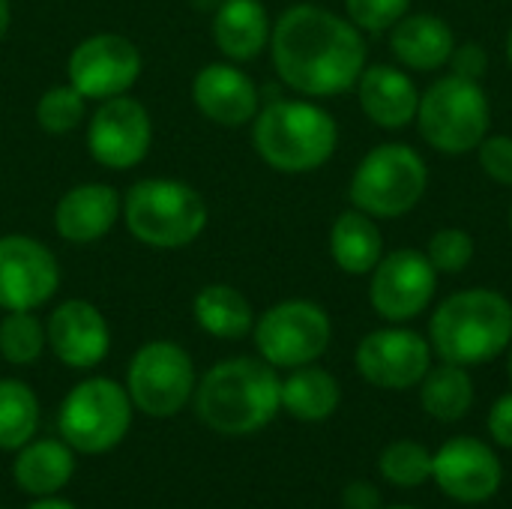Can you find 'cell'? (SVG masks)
<instances>
[{
    "label": "cell",
    "instance_id": "5",
    "mask_svg": "<svg viewBox=\"0 0 512 509\" xmlns=\"http://www.w3.org/2000/svg\"><path fill=\"white\" fill-rule=\"evenodd\" d=\"M129 234L150 249H183L207 228V201L183 180L147 177L123 195Z\"/></svg>",
    "mask_w": 512,
    "mask_h": 509
},
{
    "label": "cell",
    "instance_id": "26",
    "mask_svg": "<svg viewBox=\"0 0 512 509\" xmlns=\"http://www.w3.org/2000/svg\"><path fill=\"white\" fill-rule=\"evenodd\" d=\"M342 402L339 381L318 366H300L282 381V411H288L300 423L327 420Z\"/></svg>",
    "mask_w": 512,
    "mask_h": 509
},
{
    "label": "cell",
    "instance_id": "25",
    "mask_svg": "<svg viewBox=\"0 0 512 509\" xmlns=\"http://www.w3.org/2000/svg\"><path fill=\"white\" fill-rule=\"evenodd\" d=\"M192 315L198 321V327L216 339H243L252 333L255 327V309L246 300L243 291H237L234 285H204L195 300H192Z\"/></svg>",
    "mask_w": 512,
    "mask_h": 509
},
{
    "label": "cell",
    "instance_id": "32",
    "mask_svg": "<svg viewBox=\"0 0 512 509\" xmlns=\"http://www.w3.org/2000/svg\"><path fill=\"white\" fill-rule=\"evenodd\" d=\"M426 258L432 261L438 276H459L474 261V237L465 228H441L432 234Z\"/></svg>",
    "mask_w": 512,
    "mask_h": 509
},
{
    "label": "cell",
    "instance_id": "17",
    "mask_svg": "<svg viewBox=\"0 0 512 509\" xmlns=\"http://www.w3.org/2000/svg\"><path fill=\"white\" fill-rule=\"evenodd\" d=\"M45 336L54 357L69 369H93L111 348L108 321L90 300L60 303L48 318Z\"/></svg>",
    "mask_w": 512,
    "mask_h": 509
},
{
    "label": "cell",
    "instance_id": "31",
    "mask_svg": "<svg viewBox=\"0 0 512 509\" xmlns=\"http://www.w3.org/2000/svg\"><path fill=\"white\" fill-rule=\"evenodd\" d=\"M87 117V99L72 84L48 87L36 102V123L48 135H66Z\"/></svg>",
    "mask_w": 512,
    "mask_h": 509
},
{
    "label": "cell",
    "instance_id": "24",
    "mask_svg": "<svg viewBox=\"0 0 512 509\" xmlns=\"http://www.w3.org/2000/svg\"><path fill=\"white\" fill-rule=\"evenodd\" d=\"M75 471V459L66 441H27L15 456V483L27 495L48 498L60 492Z\"/></svg>",
    "mask_w": 512,
    "mask_h": 509
},
{
    "label": "cell",
    "instance_id": "21",
    "mask_svg": "<svg viewBox=\"0 0 512 509\" xmlns=\"http://www.w3.org/2000/svg\"><path fill=\"white\" fill-rule=\"evenodd\" d=\"M390 48L405 69L438 72L450 63V54L456 48V33L441 15L414 12L390 27Z\"/></svg>",
    "mask_w": 512,
    "mask_h": 509
},
{
    "label": "cell",
    "instance_id": "41",
    "mask_svg": "<svg viewBox=\"0 0 512 509\" xmlns=\"http://www.w3.org/2000/svg\"><path fill=\"white\" fill-rule=\"evenodd\" d=\"M507 63L512 66V30H510V36H507Z\"/></svg>",
    "mask_w": 512,
    "mask_h": 509
},
{
    "label": "cell",
    "instance_id": "42",
    "mask_svg": "<svg viewBox=\"0 0 512 509\" xmlns=\"http://www.w3.org/2000/svg\"><path fill=\"white\" fill-rule=\"evenodd\" d=\"M507 351H510V363H507V366H510V381H512V342H510V348H507Z\"/></svg>",
    "mask_w": 512,
    "mask_h": 509
},
{
    "label": "cell",
    "instance_id": "29",
    "mask_svg": "<svg viewBox=\"0 0 512 509\" xmlns=\"http://www.w3.org/2000/svg\"><path fill=\"white\" fill-rule=\"evenodd\" d=\"M48 345L45 327L33 312H6L0 321V357L12 366H30Z\"/></svg>",
    "mask_w": 512,
    "mask_h": 509
},
{
    "label": "cell",
    "instance_id": "2",
    "mask_svg": "<svg viewBox=\"0 0 512 509\" xmlns=\"http://www.w3.org/2000/svg\"><path fill=\"white\" fill-rule=\"evenodd\" d=\"M195 411L201 423L219 435H252L282 411V381L264 360H222L201 378Z\"/></svg>",
    "mask_w": 512,
    "mask_h": 509
},
{
    "label": "cell",
    "instance_id": "38",
    "mask_svg": "<svg viewBox=\"0 0 512 509\" xmlns=\"http://www.w3.org/2000/svg\"><path fill=\"white\" fill-rule=\"evenodd\" d=\"M27 509H75L69 501H60V498H39L33 501Z\"/></svg>",
    "mask_w": 512,
    "mask_h": 509
},
{
    "label": "cell",
    "instance_id": "14",
    "mask_svg": "<svg viewBox=\"0 0 512 509\" xmlns=\"http://www.w3.org/2000/svg\"><path fill=\"white\" fill-rule=\"evenodd\" d=\"M357 372L381 390H411L432 369V345L408 327L372 330L360 339L354 354Z\"/></svg>",
    "mask_w": 512,
    "mask_h": 509
},
{
    "label": "cell",
    "instance_id": "28",
    "mask_svg": "<svg viewBox=\"0 0 512 509\" xmlns=\"http://www.w3.org/2000/svg\"><path fill=\"white\" fill-rule=\"evenodd\" d=\"M39 426L36 393L15 378L0 381V450H21Z\"/></svg>",
    "mask_w": 512,
    "mask_h": 509
},
{
    "label": "cell",
    "instance_id": "12",
    "mask_svg": "<svg viewBox=\"0 0 512 509\" xmlns=\"http://www.w3.org/2000/svg\"><path fill=\"white\" fill-rule=\"evenodd\" d=\"M141 51L120 33H93L81 39L69 60L66 78L84 99H114L129 93L141 75Z\"/></svg>",
    "mask_w": 512,
    "mask_h": 509
},
{
    "label": "cell",
    "instance_id": "20",
    "mask_svg": "<svg viewBox=\"0 0 512 509\" xmlns=\"http://www.w3.org/2000/svg\"><path fill=\"white\" fill-rule=\"evenodd\" d=\"M120 192L108 183H81L63 192L54 207V228L66 243L87 246L102 240L120 219Z\"/></svg>",
    "mask_w": 512,
    "mask_h": 509
},
{
    "label": "cell",
    "instance_id": "33",
    "mask_svg": "<svg viewBox=\"0 0 512 509\" xmlns=\"http://www.w3.org/2000/svg\"><path fill=\"white\" fill-rule=\"evenodd\" d=\"M348 18L363 33H387L411 9V0H345Z\"/></svg>",
    "mask_w": 512,
    "mask_h": 509
},
{
    "label": "cell",
    "instance_id": "10",
    "mask_svg": "<svg viewBox=\"0 0 512 509\" xmlns=\"http://www.w3.org/2000/svg\"><path fill=\"white\" fill-rule=\"evenodd\" d=\"M195 390L192 357L168 339L147 342L135 351L126 375V393L147 417H174Z\"/></svg>",
    "mask_w": 512,
    "mask_h": 509
},
{
    "label": "cell",
    "instance_id": "30",
    "mask_svg": "<svg viewBox=\"0 0 512 509\" xmlns=\"http://www.w3.org/2000/svg\"><path fill=\"white\" fill-rule=\"evenodd\" d=\"M378 471L399 489H417L432 480V453L420 441H393L378 459Z\"/></svg>",
    "mask_w": 512,
    "mask_h": 509
},
{
    "label": "cell",
    "instance_id": "36",
    "mask_svg": "<svg viewBox=\"0 0 512 509\" xmlns=\"http://www.w3.org/2000/svg\"><path fill=\"white\" fill-rule=\"evenodd\" d=\"M489 435L498 447L512 450V393H504L489 411Z\"/></svg>",
    "mask_w": 512,
    "mask_h": 509
},
{
    "label": "cell",
    "instance_id": "40",
    "mask_svg": "<svg viewBox=\"0 0 512 509\" xmlns=\"http://www.w3.org/2000/svg\"><path fill=\"white\" fill-rule=\"evenodd\" d=\"M198 9H207V12H216V6L222 3V0H192Z\"/></svg>",
    "mask_w": 512,
    "mask_h": 509
},
{
    "label": "cell",
    "instance_id": "8",
    "mask_svg": "<svg viewBox=\"0 0 512 509\" xmlns=\"http://www.w3.org/2000/svg\"><path fill=\"white\" fill-rule=\"evenodd\" d=\"M63 441L87 456L114 450L132 423V399L111 378H87L72 387L60 405Z\"/></svg>",
    "mask_w": 512,
    "mask_h": 509
},
{
    "label": "cell",
    "instance_id": "15",
    "mask_svg": "<svg viewBox=\"0 0 512 509\" xmlns=\"http://www.w3.org/2000/svg\"><path fill=\"white\" fill-rule=\"evenodd\" d=\"M60 288L54 252L27 234L0 237V309L36 312Z\"/></svg>",
    "mask_w": 512,
    "mask_h": 509
},
{
    "label": "cell",
    "instance_id": "19",
    "mask_svg": "<svg viewBox=\"0 0 512 509\" xmlns=\"http://www.w3.org/2000/svg\"><path fill=\"white\" fill-rule=\"evenodd\" d=\"M357 99L363 114L387 132L405 129L417 120L420 90L414 78L393 63H372L357 81Z\"/></svg>",
    "mask_w": 512,
    "mask_h": 509
},
{
    "label": "cell",
    "instance_id": "22",
    "mask_svg": "<svg viewBox=\"0 0 512 509\" xmlns=\"http://www.w3.org/2000/svg\"><path fill=\"white\" fill-rule=\"evenodd\" d=\"M270 15L261 0H222L213 12V42L231 63H249L270 45Z\"/></svg>",
    "mask_w": 512,
    "mask_h": 509
},
{
    "label": "cell",
    "instance_id": "34",
    "mask_svg": "<svg viewBox=\"0 0 512 509\" xmlns=\"http://www.w3.org/2000/svg\"><path fill=\"white\" fill-rule=\"evenodd\" d=\"M480 168L489 180L512 186V138L510 135H486L477 147Z\"/></svg>",
    "mask_w": 512,
    "mask_h": 509
},
{
    "label": "cell",
    "instance_id": "27",
    "mask_svg": "<svg viewBox=\"0 0 512 509\" xmlns=\"http://www.w3.org/2000/svg\"><path fill=\"white\" fill-rule=\"evenodd\" d=\"M420 405L438 423H459L474 405V381L465 366L444 363L420 381Z\"/></svg>",
    "mask_w": 512,
    "mask_h": 509
},
{
    "label": "cell",
    "instance_id": "23",
    "mask_svg": "<svg viewBox=\"0 0 512 509\" xmlns=\"http://www.w3.org/2000/svg\"><path fill=\"white\" fill-rule=\"evenodd\" d=\"M330 255L342 273L369 276L384 258V234L378 228V219L357 207L339 213L330 228Z\"/></svg>",
    "mask_w": 512,
    "mask_h": 509
},
{
    "label": "cell",
    "instance_id": "43",
    "mask_svg": "<svg viewBox=\"0 0 512 509\" xmlns=\"http://www.w3.org/2000/svg\"><path fill=\"white\" fill-rule=\"evenodd\" d=\"M384 509V507H381ZM387 509H417V507H387Z\"/></svg>",
    "mask_w": 512,
    "mask_h": 509
},
{
    "label": "cell",
    "instance_id": "16",
    "mask_svg": "<svg viewBox=\"0 0 512 509\" xmlns=\"http://www.w3.org/2000/svg\"><path fill=\"white\" fill-rule=\"evenodd\" d=\"M432 480L459 504H486L498 495L504 468L498 453L480 438H450L432 453Z\"/></svg>",
    "mask_w": 512,
    "mask_h": 509
},
{
    "label": "cell",
    "instance_id": "1",
    "mask_svg": "<svg viewBox=\"0 0 512 509\" xmlns=\"http://www.w3.org/2000/svg\"><path fill=\"white\" fill-rule=\"evenodd\" d=\"M270 54L282 84L309 99L348 93L366 69L363 30L315 3H300L279 15L270 33Z\"/></svg>",
    "mask_w": 512,
    "mask_h": 509
},
{
    "label": "cell",
    "instance_id": "39",
    "mask_svg": "<svg viewBox=\"0 0 512 509\" xmlns=\"http://www.w3.org/2000/svg\"><path fill=\"white\" fill-rule=\"evenodd\" d=\"M9 24H12V9H9V0H0V39L6 36Z\"/></svg>",
    "mask_w": 512,
    "mask_h": 509
},
{
    "label": "cell",
    "instance_id": "3",
    "mask_svg": "<svg viewBox=\"0 0 512 509\" xmlns=\"http://www.w3.org/2000/svg\"><path fill=\"white\" fill-rule=\"evenodd\" d=\"M512 342V303L495 288H465L450 294L429 321V345L444 363L483 366Z\"/></svg>",
    "mask_w": 512,
    "mask_h": 509
},
{
    "label": "cell",
    "instance_id": "13",
    "mask_svg": "<svg viewBox=\"0 0 512 509\" xmlns=\"http://www.w3.org/2000/svg\"><path fill=\"white\" fill-rule=\"evenodd\" d=\"M153 141L150 111L132 96L102 99L87 123V153L111 171H126L144 162Z\"/></svg>",
    "mask_w": 512,
    "mask_h": 509
},
{
    "label": "cell",
    "instance_id": "11",
    "mask_svg": "<svg viewBox=\"0 0 512 509\" xmlns=\"http://www.w3.org/2000/svg\"><path fill=\"white\" fill-rule=\"evenodd\" d=\"M369 276V303L390 324L420 318L438 291V270L420 249H396L384 255Z\"/></svg>",
    "mask_w": 512,
    "mask_h": 509
},
{
    "label": "cell",
    "instance_id": "7",
    "mask_svg": "<svg viewBox=\"0 0 512 509\" xmlns=\"http://www.w3.org/2000/svg\"><path fill=\"white\" fill-rule=\"evenodd\" d=\"M426 186V159L408 144L387 141L360 159L348 183V198L351 207L369 213L372 219H399L423 201Z\"/></svg>",
    "mask_w": 512,
    "mask_h": 509
},
{
    "label": "cell",
    "instance_id": "9",
    "mask_svg": "<svg viewBox=\"0 0 512 509\" xmlns=\"http://www.w3.org/2000/svg\"><path fill=\"white\" fill-rule=\"evenodd\" d=\"M252 336L264 363L273 369H300L330 348L333 324L327 309L312 300H282L255 321Z\"/></svg>",
    "mask_w": 512,
    "mask_h": 509
},
{
    "label": "cell",
    "instance_id": "18",
    "mask_svg": "<svg viewBox=\"0 0 512 509\" xmlns=\"http://www.w3.org/2000/svg\"><path fill=\"white\" fill-rule=\"evenodd\" d=\"M192 102L207 120L228 129L252 123L261 111L255 81L234 63H207L192 78Z\"/></svg>",
    "mask_w": 512,
    "mask_h": 509
},
{
    "label": "cell",
    "instance_id": "37",
    "mask_svg": "<svg viewBox=\"0 0 512 509\" xmlns=\"http://www.w3.org/2000/svg\"><path fill=\"white\" fill-rule=\"evenodd\" d=\"M342 507L345 509H381V492L366 483V480H357L351 486H345L342 492Z\"/></svg>",
    "mask_w": 512,
    "mask_h": 509
},
{
    "label": "cell",
    "instance_id": "44",
    "mask_svg": "<svg viewBox=\"0 0 512 509\" xmlns=\"http://www.w3.org/2000/svg\"><path fill=\"white\" fill-rule=\"evenodd\" d=\"M510 228H512V207H510Z\"/></svg>",
    "mask_w": 512,
    "mask_h": 509
},
{
    "label": "cell",
    "instance_id": "4",
    "mask_svg": "<svg viewBox=\"0 0 512 509\" xmlns=\"http://www.w3.org/2000/svg\"><path fill=\"white\" fill-rule=\"evenodd\" d=\"M255 153L279 174H309L339 147L336 117L306 99H273L252 120Z\"/></svg>",
    "mask_w": 512,
    "mask_h": 509
},
{
    "label": "cell",
    "instance_id": "35",
    "mask_svg": "<svg viewBox=\"0 0 512 509\" xmlns=\"http://www.w3.org/2000/svg\"><path fill=\"white\" fill-rule=\"evenodd\" d=\"M450 72L459 75V78H471V81H480L489 69V54L480 42H456L453 54H450Z\"/></svg>",
    "mask_w": 512,
    "mask_h": 509
},
{
    "label": "cell",
    "instance_id": "6",
    "mask_svg": "<svg viewBox=\"0 0 512 509\" xmlns=\"http://www.w3.org/2000/svg\"><path fill=\"white\" fill-rule=\"evenodd\" d=\"M489 96L480 81L444 75L420 93L417 129L423 141L444 156H465L489 135Z\"/></svg>",
    "mask_w": 512,
    "mask_h": 509
}]
</instances>
